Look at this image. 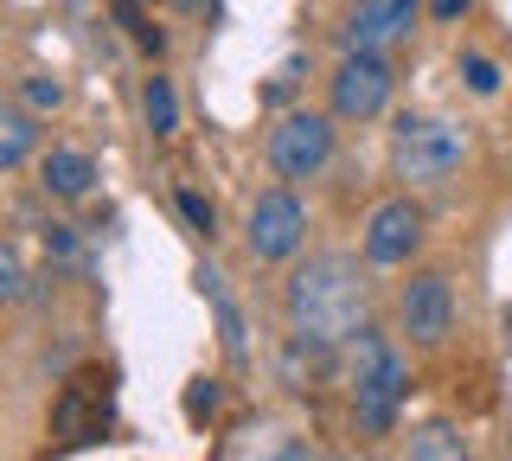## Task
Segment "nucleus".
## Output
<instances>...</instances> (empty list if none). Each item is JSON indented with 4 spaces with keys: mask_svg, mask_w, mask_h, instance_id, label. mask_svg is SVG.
Listing matches in <instances>:
<instances>
[{
    "mask_svg": "<svg viewBox=\"0 0 512 461\" xmlns=\"http://www.w3.org/2000/svg\"><path fill=\"white\" fill-rule=\"evenodd\" d=\"M288 333L308 346H346L365 327V269L346 250H320L288 276L282 289Z\"/></svg>",
    "mask_w": 512,
    "mask_h": 461,
    "instance_id": "obj_1",
    "label": "nucleus"
},
{
    "mask_svg": "<svg viewBox=\"0 0 512 461\" xmlns=\"http://www.w3.org/2000/svg\"><path fill=\"white\" fill-rule=\"evenodd\" d=\"M468 161V129L442 116H397L391 122V173L404 186H448Z\"/></svg>",
    "mask_w": 512,
    "mask_h": 461,
    "instance_id": "obj_2",
    "label": "nucleus"
},
{
    "mask_svg": "<svg viewBox=\"0 0 512 461\" xmlns=\"http://www.w3.org/2000/svg\"><path fill=\"white\" fill-rule=\"evenodd\" d=\"M404 404V353L384 340L378 327L352 333V417L365 436H384Z\"/></svg>",
    "mask_w": 512,
    "mask_h": 461,
    "instance_id": "obj_3",
    "label": "nucleus"
},
{
    "mask_svg": "<svg viewBox=\"0 0 512 461\" xmlns=\"http://www.w3.org/2000/svg\"><path fill=\"white\" fill-rule=\"evenodd\" d=\"M397 71L384 52H346L327 77V116L333 122H378L391 109Z\"/></svg>",
    "mask_w": 512,
    "mask_h": 461,
    "instance_id": "obj_4",
    "label": "nucleus"
},
{
    "mask_svg": "<svg viewBox=\"0 0 512 461\" xmlns=\"http://www.w3.org/2000/svg\"><path fill=\"white\" fill-rule=\"evenodd\" d=\"M269 167H276V180H320L333 161V116H320V109H288V116L269 129L263 141Z\"/></svg>",
    "mask_w": 512,
    "mask_h": 461,
    "instance_id": "obj_5",
    "label": "nucleus"
},
{
    "mask_svg": "<svg viewBox=\"0 0 512 461\" xmlns=\"http://www.w3.org/2000/svg\"><path fill=\"white\" fill-rule=\"evenodd\" d=\"M301 244H308V205L288 193V186L256 193L250 218H244V250H250V257L256 263H288Z\"/></svg>",
    "mask_w": 512,
    "mask_h": 461,
    "instance_id": "obj_6",
    "label": "nucleus"
},
{
    "mask_svg": "<svg viewBox=\"0 0 512 461\" xmlns=\"http://www.w3.org/2000/svg\"><path fill=\"white\" fill-rule=\"evenodd\" d=\"M448 327H455V289H448V276L442 269H416L397 289V333L410 346H442Z\"/></svg>",
    "mask_w": 512,
    "mask_h": 461,
    "instance_id": "obj_7",
    "label": "nucleus"
},
{
    "mask_svg": "<svg viewBox=\"0 0 512 461\" xmlns=\"http://www.w3.org/2000/svg\"><path fill=\"white\" fill-rule=\"evenodd\" d=\"M423 20V0H352L340 20V45L346 52H391L404 45Z\"/></svg>",
    "mask_w": 512,
    "mask_h": 461,
    "instance_id": "obj_8",
    "label": "nucleus"
},
{
    "mask_svg": "<svg viewBox=\"0 0 512 461\" xmlns=\"http://www.w3.org/2000/svg\"><path fill=\"white\" fill-rule=\"evenodd\" d=\"M359 244H365V263H372V269L410 263L416 250H423V205H416V199H384V205H372Z\"/></svg>",
    "mask_w": 512,
    "mask_h": 461,
    "instance_id": "obj_9",
    "label": "nucleus"
},
{
    "mask_svg": "<svg viewBox=\"0 0 512 461\" xmlns=\"http://www.w3.org/2000/svg\"><path fill=\"white\" fill-rule=\"evenodd\" d=\"M39 186H45V199L77 205V199H90V186H96V161H90L84 148H45Z\"/></svg>",
    "mask_w": 512,
    "mask_h": 461,
    "instance_id": "obj_10",
    "label": "nucleus"
},
{
    "mask_svg": "<svg viewBox=\"0 0 512 461\" xmlns=\"http://www.w3.org/2000/svg\"><path fill=\"white\" fill-rule=\"evenodd\" d=\"M32 141H39V129H32V109L13 97L7 109H0V173H20L26 154H32Z\"/></svg>",
    "mask_w": 512,
    "mask_h": 461,
    "instance_id": "obj_11",
    "label": "nucleus"
},
{
    "mask_svg": "<svg viewBox=\"0 0 512 461\" xmlns=\"http://www.w3.org/2000/svg\"><path fill=\"white\" fill-rule=\"evenodd\" d=\"M404 461H468V442H461L455 423H416L404 442Z\"/></svg>",
    "mask_w": 512,
    "mask_h": 461,
    "instance_id": "obj_12",
    "label": "nucleus"
},
{
    "mask_svg": "<svg viewBox=\"0 0 512 461\" xmlns=\"http://www.w3.org/2000/svg\"><path fill=\"white\" fill-rule=\"evenodd\" d=\"M141 109H148V129H154L160 141L180 135V97H173L167 77H148V84H141Z\"/></svg>",
    "mask_w": 512,
    "mask_h": 461,
    "instance_id": "obj_13",
    "label": "nucleus"
},
{
    "mask_svg": "<svg viewBox=\"0 0 512 461\" xmlns=\"http://www.w3.org/2000/svg\"><path fill=\"white\" fill-rule=\"evenodd\" d=\"M13 97H20L32 116H52V109H64V84L52 71H26L20 84H13Z\"/></svg>",
    "mask_w": 512,
    "mask_h": 461,
    "instance_id": "obj_14",
    "label": "nucleus"
},
{
    "mask_svg": "<svg viewBox=\"0 0 512 461\" xmlns=\"http://www.w3.org/2000/svg\"><path fill=\"white\" fill-rule=\"evenodd\" d=\"M205 295H212V308H218V340H224V353H231V359H244V321H237V308L224 301L218 276H205Z\"/></svg>",
    "mask_w": 512,
    "mask_h": 461,
    "instance_id": "obj_15",
    "label": "nucleus"
},
{
    "mask_svg": "<svg viewBox=\"0 0 512 461\" xmlns=\"http://www.w3.org/2000/svg\"><path fill=\"white\" fill-rule=\"evenodd\" d=\"M461 77H468L474 97H493V90H500V65H493L487 52H461Z\"/></svg>",
    "mask_w": 512,
    "mask_h": 461,
    "instance_id": "obj_16",
    "label": "nucleus"
},
{
    "mask_svg": "<svg viewBox=\"0 0 512 461\" xmlns=\"http://www.w3.org/2000/svg\"><path fill=\"white\" fill-rule=\"evenodd\" d=\"M26 295V257L20 244H0V301H20Z\"/></svg>",
    "mask_w": 512,
    "mask_h": 461,
    "instance_id": "obj_17",
    "label": "nucleus"
},
{
    "mask_svg": "<svg viewBox=\"0 0 512 461\" xmlns=\"http://www.w3.org/2000/svg\"><path fill=\"white\" fill-rule=\"evenodd\" d=\"M180 218H186V225L199 231V237H212V231H218V212H212V199H205V193H192V186H180Z\"/></svg>",
    "mask_w": 512,
    "mask_h": 461,
    "instance_id": "obj_18",
    "label": "nucleus"
},
{
    "mask_svg": "<svg viewBox=\"0 0 512 461\" xmlns=\"http://www.w3.org/2000/svg\"><path fill=\"white\" fill-rule=\"evenodd\" d=\"M186 410H192V417H212V410H218V378H192Z\"/></svg>",
    "mask_w": 512,
    "mask_h": 461,
    "instance_id": "obj_19",
    "label": "nucleus"
},
{
    "mask_svg": "<svg viewBox=\"0 0 512 461\" xmlns=\"http://www.w3.org/2000/svg\"><path fill=\"white\" fill-rule=\"evenodd\" d=\"M45 250H52L58 263H71L77 257V231L71 225H45Z\"/></svg>",
    "mask_w": 512,
    "mask_h": 461,
    "instance_id": "obj_20",
    "label": "nucleus"
},
{
    "mask_svg": "<svg viewBox=\"0 0 512 461\" xmlns=\"http://www.w3.org/2000/svg\"><path fill=\"white\" fill-rule=\"evenodd\" d=\"M468 7H474V0H429V20H442V26H448V20H461Z\"/></svg>",
    "mask_w": 512,
    "mask_h": 461,
    "instance_id": "obj_21",
    "label": "nucleus"
}]
</instances>
